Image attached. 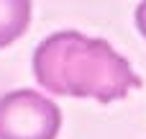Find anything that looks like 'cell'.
Here are the masks:
<instances>
[{
  "label": "cell",
  "instance_id": "6da1fadb",
  "mask_svg": "<svg viewBox=\"0 0 146 139\" xmlns=\"http://www.w3.org/2000/svg\"><path fill=\"white\" fill-rule=\"evenodd\" d=\"M36 83L54 95L113 103L141 88V77L105 41L80 31H56L33 52Z\"/></svg>",
  "mask_w": 146,
  "mask_h": 139
},
{
  "label": "cell",
  "instance_id": "7a4b0ae2",
  "mask_svg": "<svg viewBox=\"0 0 146 139\" xmlns=\"http://www.w3.org/2000/svg\"><path fill=\"white\" fill-rule=\"evenodd\" d=\"M62 129L59 106L31 88L0 95V139H56Z\"/></svg>",
  "mask_w": 146,
  "mask_h": 139
},
{
  "label": "cell",
  "instance_id": "3957f363",
  "mask_svg": "<svg viewBox=\"0 0 146 139\" xmlns=\"http://www.w3.org/2000/svg\"><path fill=\"white\" fill-rule=\"evenodd\" d=\"M31 0H0V49L18 41L31 26Z\"/></svg>",
  "mask_w": 146,
  "mask_h": 139
},
{
  "label": "cell",
  "instance_id": "277c9868",
  "mask_svg": "<svg viewBox=\"0 0 146 139\" xmlns=\"http://www.w3.org/2000/svg\"><path fill=\"white\" fill-rule=\"evenodd\" d=\"M133 18H136V28H139V34L146 39V0L139 3V8H136V15H133Z\"/></svg>",
  "mask_w": 146,
  "mask_h": 139
}]
</instances>
